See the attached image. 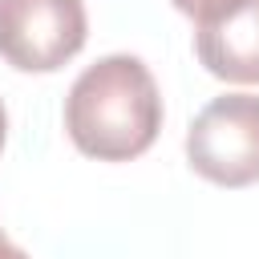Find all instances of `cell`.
Instances as JSON below:
<instances>
[{"mask_svg":"<svg viewBox=\"0 0 259 259\" xmlns=\"http://www.w3.org/2000/svg\"><path fill=\"white\" fill-rule=\"evenodd\" d=\"M170 4H174V8L182 12V16H190V20H198L202 12H210V8H214V4H223V0H170Z\"/></svg>","mask_w":259,"mask_h":259,"instance_id":"5b68a950","label":"cell"},{"mask_svg":"<svg viewBox=\"0 0 259 259\" xmlns=\"http://www.w3.org/2000/svg\"><path fill=\"white\" fill-rule=\"evenodd\" d=\"M194 53L219 81L259 85V0H223L194 20Z\"/></svg>","mask_w":259,"mask_h":259,"instance_id":"277c9868","label":"cell"},{"mask_svg":"<svg viewBox=\"0 0 259 259\" xmlns=\"http://www.w3.org/2000/svg\"><path fill=\"white\" fill-rule=\"evenodd\" d=\"M186 162L198 178L227 190L259 182V97L223 93L206 101L186 130Z\"/></svg>","mask_w":259,"mask_h":259,"instance_id":"7a4b0ae2","label":"cell"},{"mask_svg":"<svg viewBox=\"0 0 259 259\" xmlns=\"http://www.w3.org/2000/svg\"><path fill=\"white\" fill-rule=\"evenodd\" d=\"M65 130L85 158H142L162 130V93L146 61L134 53L93 61L65 97Z\"/></svg>","mask_w":259,"mask_h":259,"instance_id":"6da1fadb","label":"cell"},{"mask_svg":"<svg viewBox=\"0 0 259 259\" xmlns=\"http://www.w3.org/2000/svg\"><path fill=\"white\" fill-rule=\"evenodd\" d=\"M4 138H8V113H4V101H0V150H4Z\"/></svg>","mask_w":259,"mask_h":259,"instance_id":"52a82bcc","label":"cell"},{"mask_svg":"<svg viewBox=\"0 0 259 259\" xmlns=\"http://www.w3.org/2000/svg\"><path fill=\"white\" fill-rule=\"evenodd\" d=\"M0 259H28V255H24L16 243H8V235L0 231Z\"/></svg>","mask_w":259,"mask_h":259,"instance_id":"8992f818","label":"cell"},{"mask_svg":"<svg viewBox=\"0 0 259 259\" xmlns=\"http://www.w3.org/2000/svg\"><path fill=\"white\" fill-rule=\"evenodd\" d=\"M89 36L81 0H0V57L20 73H57Z\"/></svg>","mask_w":259,"mask_h":259,"instance_id":"3957f363","label":"cell"}]
</instances>
